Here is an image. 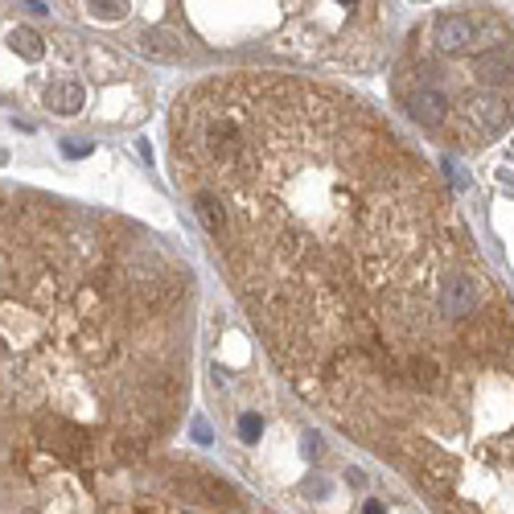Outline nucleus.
Returning a JSON list of instances; mask_svg holds the SVG:
<instances>
[{
  "label": "nucleus",
  "instance_id": "7ed1b4c3",
  "mask_svg": "<svg viewBox=\"0 0 514 514\" xmlns=\"http://www.w3.org/2000/svg\"><path fill=\"white\" fill-rule=\"evenodd\" d=\"M12 50H17L21 58H29V62H37V58L45 54V42L33 29H17L12 33Z\"/></svg>",
  "mask_w": 514,
  "mask_h": 514
},
{
  "label": "nucleus",
  "instance_id": "39448f33",
  "mask_svg": "<svg viewBox=\"0 0 514 514\" xmlns=\"http://www.w3.org/2000/svg\"><path fill=\"white\" fill-rule=\"evenodd\" d=\"M259 428H264V420H259V416H243V420H239V432H243V440H256Z\"/></svg>",
  "mask_w": 514,
  "mask_h": 514
},
{
  "label": "nucleus",
  "instance_id": "f03ea898",
  "mask_svg": "<svg viewBox=\"0 0 514 514\" xmlns=\"http://www.w3.org/2000/svg\"><path fill=\"white\" fill-rule=\"evenodd\" d=\"M50 108L54 111H62V116H75L78 108L86 103V86L83 83H75V78H62L58 86H50Z\"/></svg>",
  "mask_w": 514,
  "mask_h": 514
},
{
  "label": "nucleus",
  "instance_id": "6e6552de",
  "mask_svg": "<svg viewBox=\"0 0 514 514\" xmlns=\"http://www.w3.org/2000/svg\"><path fill=\"white\" fill-rule=\"evenodd\" d=\"M366 514H383V510H379V506H375V502H366Z\"/></svg>",
  "mask_w": 514,
  "mask_h": 514
},
{
  "label": "nucleus",
  "instance_id": "f257e3e1",
  "mask_svg": "<svg viewBox=\"0 0 514 514\" xmlns=\"http://www.w3.org/2000/svg\"><path fill=\"white\" fill-rule=\"evenodd\" d=\"M235 276L305 391L371 428L420 354H477L514 313L432 169L358 103L289 83L182 99Z\"/></svg>",
  "mask_w": 514,
  "mask_h": 514
},
{
  "label": "nucleus",
  "instance_id": "1a4fd4ad",
  "mask_svg": "<svg viewBox=\"0 0 514 514\" xmlns=\"http://www.w3.org/2000/svg\"><path fill=\"white\" fill-rule=\"evenodd\" d=\"M4 161H9V152H4V149H0V165H4Z\"/></svg>",
  "mask_w": 514,
  "mask_h": 514
},
{
  "label": "nucleus",
  "instance_id": "20e7f679",
  "mask_svg": "<svg viewBox=\"0 0 514 514\" xmlns=\"http://www.w3.org/2000/svg\"><path fill=\"white\" fill-rule=\"evenodd\" d=\"M91 12H95V17H103V21H116V17H124V12H128V4H91Z\"/></svg>",
  "mask_w": 514,
  "mask_h": 514
},
{
  "label": "nucleus",
  "instance_id": "0eeeda50",
  "mask_svg": "<svg viewBox=\"0 0 514 514\" xmlns=\"http://www.w3.org/2000/svg\"><path fill=\"white\" fill-rule=\"evenodd\" d=\"M193 436H198V440H202V445H206V440H210V428H206V424H202V420H193Z\"/></svg>",
  "mask_w": 514,
  "mask_h": 514
},
{
  "label": "nucleus",
  "instance_id": "423d86ee",
  "mask_svg": "<svg viewBox=\"0 0 514 514\" xmlns=\"http://www.w3.org/2000/svg\"><path fill=\"white\" fill-rule=\"evenodd\" d=\"M62 152H66V157H86V152H91V144H78V140H66V144H62Z\"/></svg>",
  "mask_w": 514,
  "mask_h": 514
}]
</instances>
